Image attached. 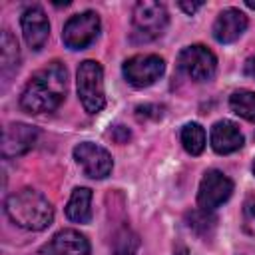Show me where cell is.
<instances>
[{
    "label": "cell",
    "instance_id": "6da1fadb",
    "mask_svg": "<svg viewBox=\"0 0 255 255\" xmlns=\"http://www.w3.org/2000/svg\"><path fill=\"white\" fill-rule=\"evenodd\" d=\"M68 90V70L60 62H52L38 70L22 90L20 108L28 114H48L54 112L66 98Z\"/></svg>",
    "mask_w": 255,
    "mask_h": 255
},
{
    "label": "cell",
    "instance_id": "7a4b0ae2",
    "mask_svg": "<svg viewBox=\"0 0 255 255\" xmlns=\"http://www.w3.org/2000/svg\"><path fill=\"white\" fill-rule=\"evenodd\" d=\"M6 215L22 229L42 231L54 219L52 203L36 189H20L6 199Z\"/></svg>",
    "mask_w": 255,
    "mask_h": 255
},
{
    "label": "cell",
    "instance_id": "3957f363",
    "mask_svg": "<svg viewBox=\"0 0 255 255\" xmlns=\"http://www.w3.org/2000/svg\"><path fill=\"white\" fill-rule=\"evenodd\" d=\"M78 96L88 114H98L106 106L104 70L98 62L86 60L78 68Z\"/></svg>",
    "mask_w": 255,
    "mask_h": 255
},
{
    "label": "cell",
    "instance_id": "277c9868",
    "mask_svg": "<svg viewBox=\"0 0 255 255\" xmlns=\"http://www.w3.org/2000/svg\"><path fill=\"white\" fill-rule=\"evenodd\" d=\"M167 10L159 2L143 0L137 2L133 8L131 16V26H133V38L139 42H149L155 40L163 34L167 26Z\"/></svg>",
    "mask_w": 255,
    "mask_h": 255
},
{
    "label": "cell",
    "instance_id": "5b68a950",
    "mask_svg": "<svg viewBox=\"0 0 255 255\" xmlns=\"http://www.w3.org/2000/svg\"><path fill=\"white\" fill-rule=\"evenodd\" d=\"M100 34V16L92 10L72 16L64 24L62 40L70 50H84L88 48Z\"/></svg>",
    "mask_w": 255,
    "mask_h": 255
},
{
    "label": "cell",
    "instance_id": "8992f818",
    "mask_svg": "<svg viewBox=\"0 0 255 255\" xmlns=\"http://www.w3.org/2000/svg\"><path fill=\"white\" fill-rule=\"evenodd\" d=\"M177 66L191 80L205 82V80L213 78V74L217 70V58L209 48H205L201 44H195V46H187L179 52Z\"/></svg>",
    "mask_w": 255,
    "mask_h": 255
},
{
    "label": "cell",
    "instance_id": "52a82bcc",
    "mask_svg": "<svg viewBox=\"0 0 255 255\" xmlns=\"http://www.w3.org/2000/svg\"><path fill=\"white\" fill-rule=\"evenodd\" d=\"M165 72V62L155 54L131 56L124 62V76L133 88H147L155 84Z\"/></svg>",
    "mask_w": 255,
    "mask_h": 255
},
{
    "label": "cell",
    "instance_id": "ba28073f",
    "mask_svg": "<svg viewBox=\"0 0 255 255\" xmlns=\"http://www.w3.org/2000/svg\"><path fill=\"white\" fill-rule=\"evenodd\" d=\"M233 193V181L219 169H209L205 171L199 191H197V203L201 209L213 211L221 203H225Z\"/></svg>",
    "mask_w": 255,
    "mask_h": 255
},
{
    "label": "cell",
    "instance_id": "9c48e42d",
    "mask_svg": "<svg viewBox=\"0 0 255 255\" xmlns=\"http://www.w3.org/2000/svg\"><path fill=\"white\" fill-rule=\"evenodd\" d=\"M74 159L84 169V173L88 177H94V179L108 177L112 167H114V159H112L110 151L104 149L102 145L92 143V141L78 143L74 147Z\"/></svg>",
    "mask_w": 255,
    "mask_h": 255
},
{
    "label": "cell",
    "instance_id": "30bf717a",
    "mask_svg": "<svg viewBox=\"0 0 255 255\" xmlns=\"http://www.w3.org/2000/svg\"><path fill=\"white\" fill-rule=\"evenodd\" d=\"M38 139V129L28 124H8L2 133V155L16 157L32 149Z\"/></svg>",
    "mask_w": 255,
    "mask_h": 255
},
{
    "label": "cell",
    "instance_id": "8fae6325",
    "mask_svg": "<svg viewBox=\"0 0 255 255\" xmlns=\"http://www.w3.org/2000/svg\"><path fill=\"white\" fill-rule=\"evenodd\" d=\"M22 34L32 50H42L50 36V22L40 6H30L22 14Z\"/></svg>",
    "mask_w": 255,
    "mask_h": 255
},
{
    "label": "cell",
    "instance_id": "7c38bea8",
    "mask_svg": "<svg viewBox=\"0 0 255 255\" xmlns=\"http://www.w3.org/2000/svg\"><path fill=\"white\" fill-rule=\"evenodd\" d=\"M42 255H90V243L80 231L62 229L42 247Z\"/></svg>",
    "mask_w": 255,
    "mask_h": 255
},
{
    "label": "cell",
    "instance_id": "4fadbf2b",
    "mask_svg": "<svg viewBox=\"0 0 255 255\" xmlns=\"http://www.w3.org/2000/svg\"><path fill=\"white\" fill-rule=\"evenodd\" d=\"M247 28V16L237 8H225L219 12L215 24H213V38L219 44H231L235 42Z\"/></svg>",
    "mask_w": 255,
    "mask_h": 255
},
{
    "label": "cell",
    "instance_id": "5bb4252c",
    "mask_svg": "<svg viewBox=\"0 0 255 255\" xmlns=\"http://www.w3.org/2000/svg\"><path fill=\"white\" fill-rule=\"evenodd\" d=\"M209 141H211V147L225 155V153H233L237 151L241 145H243V133L239 131V128L229 122V120H221L217 124H213L211 128V133H209Z\"/></svg>",
    "mask_w": 255,
    "mask_h": 255
},
{
    "label": "cell",
    "instance_id": "9a60e30c",
    "mask_svg": "<svg viewBox=\"0 0 255 255\" xmlns=\"http://www.w3.org/2000/svg\"><path fill=\"white\" fill-rule=\"evenodd\" d=\"M66 215L74 223H90V219H92V189L76 187L68 199Z\"/></svg>",
    "mask_w": 255,
    "mask_h": 255
},
{
    "label": "cell",
    "instance_id": "2e32d148",
    "mask_svg": "<svg viewBox=\"0 0 255 255\" xmlns=\"http://www.w3.org/2000/svg\"><path fill=\"white\" fill-rule=\"evenodd\" d=\"M0 48H2L0 70H2V78H4V82H8V78H10V76L18 70V66H20V50H18V42H16V38H14L8 30L2 32Z\"/></svg>",
    "mask_w": 255,
    "mask_h": 255
},
{
    "label": "cell",
    "instance_id": "e0dca14e",
    "mask_svg": "<svg viewBox=\"0 0 255 255\" xmlns=\"http://www.w3.org/2000/svg\"><path fill=\"white\" fill-rule=\"evenodd\" d=\"M185 223H187V227H189L197 237L209 239V237L213 235V231H215L217 217H215L211 211L199 207V209H193V211H189V213L185 215Z\"/></svg>",
    "mask_w": 255,
    "mask_h": 255
},
{
    "label": "cell",
    "instance_id": "ac0fdd59",
    "mask_svg": "<svg viewBox=\"0 0 255 255\" xmlns=\"http://www.w3.org/2000/svg\"><path fill=\"white\" fill-rule=\"evenodd\" d=\"M229 108L247 122H255V92L237 90L229 98Z\"/></svg>",
    "mask_w": 255,
    "mask_h": 255
},
{
    "label": "cell",
    "instance_id": "d6986e66",
    "mask_svg": "<svg viewBox=\"0 0 255 255\" xmlns=\"http://www.w3.org/2000/svg\"><path fill=\"white\" fill-rule=\"evenodd\" d=\"M181 143L187 153L199 155L205 149V129L195 122L185 124L181 129Z\"/></svg>",
    "mask_w": 255,
    "mask_h": 255
},
{
    "label": "cell",
    "instance_id": "ffe728a7",
    "mask_svg": "<svg viewBox=\"0 0 255 255\" xmlns=\"http://www.w3.org/2000/svg\"><path fill=\"white\" fill-rule=\"evenodd\" d=\"M135 249H137V237L129 229H124L116 235V239H114L116 255H133Z\"/></svg>",
    "mask_w": 255,
    "mask_h": 255
},
{
    "label": "cell",
    "instance_id": "44dd1931",
    "mask_svg": "<svg viewBox=\"0 0 255 255\" xmlns=\"http://www.w3.org/2000/svg\"><path fill=\"white\" fill-rule=\"evenodd\" d=\"M161 106H151V104H145V106H139L135 112H137V118H161Z\"/></svg>",
    "mask_w": 255,
    "mask_h": 255
},
{
    "label": "cell",
    "instance_id": "7402d4cb",
    "mask_svg": "<svg viewBox=\"0 0 255 255\" xmlns=\"http://www.w3.org/2000/svg\"><path fill=\"white\" fill-rule=\"evenodd\" d=\"M177 6H179L181 10H185L187 14H193L195 10H199V8L203 6V2H179Z\"/></svg>",
    "mask_w": 255,
    "mask_h": 255
},
{
    "label": "cell",
    "instance_id": "603a6c76",
    "mask_svg": "<svg viewBox=\"0 0 255 255\" xmlns=\"http://www.w3.org/2000/svg\"><path fill=\"white\" fill-rule=\"evenodd\" d=\"M245 74L255 80V56H251V58L245 62Z\"/></svg>",
    "mask_w": 255,
    "mask_h": 255
},
{
    "label": "cell",
    "instance_id": "cb8c5ba5",
    "mask_svg": "<svg viewBox=\"0 0 255 255\" xmlns=\"http://www.w3.org/2000/svg\"><path fill=\"white\" fill-rule=\"evenodd\" d=\"M173 255H189V253H187V249H183V247H179V249H177V251H175Z\"/></svg>",
    "mask_w": 255,
    "mask_h": 255
},
{
    "label": "cell",
    "instance_id": "d4e9b609",
    "mask_svg": "<svg viewBox=\"0 0 255 255\" xmlns=\"http://www.w3.org/2000/svg\"><path fill=\"white\" fill-rule=\"evenodd\" d=\"M245 6H247V8H251V10H255V2H253V0H247V2H245Z\"/></svg>",
    "mask_w": 255,
    "mask_h": 255
},
{
    "label": "cell",
    "instance_id": "484cf974",
    "mask_svg": "<svg viewBox=\"0 0 255 255\" xmlns=\"http://www.w3.org/2000/svg\"><path fill=\"white\" fill-rule=\"evenodd\" d=\"M251 215H253V217H255V203H253V205H251Z\"/></svg>",
    "mask_w": 255,
    "mask_h": 255
},
{
    "label": "cell",
    "instance_id": "4316f807",
    "mask_svg": "<svg viewBox=\"0 0 255 255\" xmlns=\"http://www.w3.org/2000/svg\"><path fill=\"white\" fill-rule=\"evenodd\" d=\"M253 173H255V161H253Z\"/></svg>",
    "mask_w": 255,
    "mask_h": 255
}]
</instances>
